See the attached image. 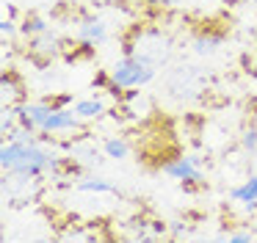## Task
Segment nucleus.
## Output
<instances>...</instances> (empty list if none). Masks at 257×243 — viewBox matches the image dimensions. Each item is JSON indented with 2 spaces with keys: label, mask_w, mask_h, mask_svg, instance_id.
Instances as JSON below:
<instances>
[{
  "label": "nucleus",
  "mask_w": 257,
  "mask_h": 243,
  "mask_svg": "<svg viewBox=\"0 0 257 243\" xmlns=\"http://www.w3.org/2000/svg\"><path fill=\"white\" fill-rule=\"evenodd\" d=\"M39 133H25L23 138L3 144L0 149V166L6 174H25V177H42L47 171L56 169L58 158L53 152H47L39 144Z\"/></svg>",
  "instance_id": "f257e3e1"
},
{
  "label": "nucleus",
  "mask_w": 257,
  "mask_h": 243,
  "mask_svg": "<svg viewBox=\"0 0 257 243\" xmlns=\"http://www.w3.org/2000/svg\"><path fill=\"white\" fill-rule=\"evenodd\" d=\"M122 50H124V55H133V58L161 69V66H166L172 61L174 39L158 25L136 22V25H130L122 33Z\"/></svg>",
  "instance_id": "f03ea898"
},
{
  "label": "nucleus",
  "mask_w": 257,
  "mask_h": 243,
  "mask_svg": "<svg viewBox=\"0 0 257 243\" xmlns=\"http://www.w3.org/2000/svg\"><path fill=\"white\" fill-rule=\"evenodd\" d=\"M166 91L177 102H191L199 99L207 91V75L194 64H177L166 77Z\"/></svg>",
  "instance_id": "7ed1b4c3"
},
{
  "label": "nucleus",
  "mask_w": 257,
  "mask_h": 243,
  "mask_svg": "<svg viewBox=\"0 0 257 243\" xmlns=\"http://www.w3.org/2000/svg\"><path fill=\"white\" fill-rule=\"evenodd\" d=\"M108 72H111V80H113V91L111 94L119 97V91L141 88V86H147V83H152L158 69L150 66V64H144V61H139V58H133V55H122Z\"/></svg>",
  "instance_id": "20e7f679"
},
{
  "label": "nucleus",
  "mask_w": 257,
  "mask_h": 243,
  "mask_svg": "<svg viewBox=\"0 0 257 243\" xmlns=\"http://www.w3.org/2000/svg\"><path fill=\"white\" fill-rule=\"evenodd\" d=\"M58 53H64V42L53 31L28 36V58H31V64H36L39 69H45Z\"/></svg>",
  "instance_id": "39448f33"
},
{
  "label": "nucleus",
  "mask_w": 257,
  "mask_h": 243,
  "mask_svg": "<svg viewBox=\"0 0 257 243\" xmlns=\"http://www.w3.org/2000/svg\"><path fill=\"white\" fill-rule=\"evenodd\" d=\"M28 97V86H25L23 75L14 69H6L0 77V99H3V108H20Z\"/></svg>",
  "instance_id": "423d86ee"
},
{
  "label": "nucleus",
  "mask_w": 257,
  "mask_h": 243,
  "mask_svg": "<svg viewBox=\"0 0 257 243\" xmlns=\"http://www.w3.org/2000/svg\"><path fill=\"white\" fill-rule=\"evenodd\" d=\"M163 171H166L169 177H174V180H180L183 185H191V182L205 180L202 171H199L196 158H185V155H177V158H172L169 163H163Z\"/></svg>",
  "instance_id": "0eeeda50"
},
{
  "label": "nucleus",
  "mask_w": 257,
  "mask_h": 243,
  "mask_svg": "<svg viewBox=\"0 0 257 243\" xmlns=\"http://www.w3.org/2000/svg\"><path fill=\"white\" fill-rule=\"evenodd\" d=\"M122 113H130L133 119H139V122H144L150 113H155L152 110V99L147 97L144 91H139V88H127V94L122 97Z\"/></svg>",
  "instance_id": "6e6552de"
},
{
  "label": "nucleus",
  "mask_w": 257,
  "mask_h": 243,
  "mask_svg": "<svg viewBox=\"0 0 257 243\" xmlns=\"http://www.w3.org/2000/svg\"><path fill=\"white\" fill-rule=\"evenodd\" d=\"M67 130H80V116L75 113V110H67V108H64V110L53 108L39 133L50 136V133H67Z\"/></svg>",
  "instance_id": "1a4fd4ad"
},
{
  "label": "nucleus",
  "mask_w": 257,
  "mask_h": 243,
  "mask_svg": "<svg viewBox=\"0 0 257 243\" xmlns=\"http://www.w3.org/2000/svg\"><path fill=\"white\" fill-rule=\"evenodd\" d=\"M78 36H80V42H89V44L105 42V39H108V25H105V20H100V17H86V20H80Z\"/></svg>",
  "instance_id": "9d476101"
},
{
  "label": "nucleus",
  "mask_w": 257,
  "mask_h": 243,
  "mask_svg": "<svg viewBox=\"0 0 257 243\" xmlns=\"http://www.w3.org/2000/svg\"><path fill=\"white\" fill-rule=\"evenodd\" d=\"M69 158H72L78 166L89 169V166L100 163V149H97L94 144H72V147H69Z\"/></svg>",
  "instance_id": "9b49d317"
},
{
  "label": "nucleus",
  "mask_w": 257,
  "mask_h": 243,
  "mask_svg": "<svg viewBox=\"0 0 257 243\" xmlns=\"http://www.w3.org/2000/svg\"><path fill=\"white\" fill-rule=\"evenodd\" d=\"M130 141L124 136H108L105 138V144H102V152L108 155V158H113V160H124V158H130Z\"/></svg>",
  "instance_id": "f8f14e48"
},
{
  "label": "nucleus",
  "mask_w": 257,
  "mask_h": 243,
  "mask_svg": "<svg viewBox=\"0 0 257 243\" xmlns=\"http://www.w3.org/2000/svg\"><path fill=\"white\" fill-rule=\"evenodd\" d=\"M75 188L80 193H116V185L105 177H83Z\"/></svg>",
  "instance_id": "ddd939ff"
},
{
  "label": "nucleus",
  "mask_w": 257,
  "mask_h": 243,
  "mask_svg": "<svg viewBox=\"0 0 257 243\" xmlns=\"http://www.w3.org/2000/svg\"><path fill=\"white\" fill-rule=\"evenodd\" d=\"M229 199L238 202V204L257 202V177H249V180H243L238 188H232V191H229Z\"/></svg>",
  "instance_id": "4468645a"
},
{
  "label": "nucleus",
  "mask_w": 257,
  "mask_h": 243,
  "mask_svg": "<svg viewBox=\"0 0 257 243\" xmlns=\"http://www.w3.org/2000/svg\"><path fill=\"white\" fill-rule=\"evenodd\" d=\"M75 113H78L80 119H100V116L105 113V102H102L100 97L80 99V102L75 105Z\"/></svg>",
  "instance_id": "2eb2a0df"
},
{
  "label": "nucleus",
  "mask_w": 257,
  "mask_h": 243,
  "mask_svg": "<svg viewBox=\"0 0 257 243\" xmlns=\"http://www.w3.org/2000/svg\"><path fill=\"white\" fill-rule=\"evenodd\" d=\"M221 44V36H213V33H199L194 39V53L196 55H210L216 53V47Z\"/></svg>",
  "instance_id": "dca6fc26"
},
{
  "label": "nucleus",
  "mask_w": 257,
  "mask_h": 243,
  "mask_svg": "<svg viewBox=\"0 0 257 243\" xmlns=\"http://www.w3.org/2000/svg\"><path fill=\"white\" fill-rule=\"evenodd\" d=\"M20 31H23L25 36H36V33L50 31V25H47L45 17H39V14H28V17L23 20V28H20Z\"/></svg>",
  "instance_id": "f3484780"
},
{
  "label": "nucleus",
  "mask_w": 257,
  "mask_h": 243,
  "mask_svg": "<svg viewBox=\"0 0 257 243\" xmlns=\"http://www.w3.org/2000/svg\"><path fill=\"white\" fill-rule=\"evenodd\" d=\"M240 147H243V152H249V155L257 152V122H249V125L240 130Z\"/></svg>",
  "instance_id": "a211bd4d"
},
{
  "label": "nucleus",
  "mask_w": 257,
  "mask_h": 243,
  "mask_svg": "<svg viewBox=\"0 0 257 243\" xmlns=\"http://www.w3.org/2000/svg\"><path fill=\"white\" fill-rule=\"evenodd\" d=\"M221 237H224V240H232V243H246V240H251V237H254V232H251V229H238V232H221Z\"/></svg>",
  "instance_id": "6ab92c4d"
},
{
  "label": "nucleus",
  "mask_w": 257,
  "mask_h": 243,
  "mask_svg": "<svg viewBox=\"0 0 257 243\" xmlns=\"http://www.w3.org/2000/svg\"><path fill=\"white\" fill-rule=\"evenodd\" d=\"M14 31H17V28H14V20H6V17H3V22H0V33H3V36H14Z\"/></svg>",
  "instance_id": "aec40b11"
},
{
  "label": "nucleus",
  "mask_w": 257,
  "mask_h": 243,
  "mask_svg": "<svg viewBox=\"0 0 257 243\" xmlns=\"http://www.w3.org/2000/svg\"><path fill=\"white\" fill-rule=\"evenodd\" d=\"M144 3H152V6H161V9H169V6H177L183 0H144Z\"/></svg>",
  "instance_id": "412c9836"
},
{
  "label": "nucleus",
  "mask_w": 257,
  "mask_h": 243,
  "mask_svg": "<svg viewBox=\"0 0 257 243\" xmlns=\"http://www.w3.org/2000/svg\"><path fill=\"white\" fill-rule=\"evenodd\" d=\"M254 3H257V0H254Z\"/></svg>",
  "instance_id": "4be33fe9"
}]
</instances>
